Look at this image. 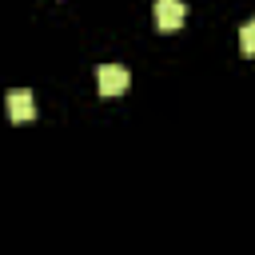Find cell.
<instances>
[{"label": "cell", "instance_id": "obj_1", "mask_svg": "<svg viewBox=\"0 0 255 255\" xmlns=\"http://www.w3.org/2000/svg\"><path fill=\"white\" fill-rule=\"evenodd\" d=\"M96 84H100V96H104V100H116V96L128 92L131 76H128V68H120V64H104V68L96 72Z\"/></svg>", "mask_w": 255, "mask_h": 255}, {"label": "cell", "instance_id": "obj_2", "mask_svg": "<svg viewBox=\"0 0 255 255\" xmlns=\"http://www.w3.org/2000/svg\"><path fill=\"white\" fill-rule=\"evenodd\" d=\"M151 16H155V28H159V32H175V28L183 24L187 8H183L179 0H155V4H151Z\"/></svg>", "mask_w": 255, "mask_h": 255}, {"label": "cell", "instance_id": "obj_3", "mask_svg": "<svg viewBox=\"0 0 255 255\" xmlns=\"http://www.w3.org/2000/svg\"><path fill=\"white\" fill-rule=\"evenodd\" d=\"M8 116H12L16 124L36 120V100H32L28 88H12V92H8Z\"/></svg>", "mask_w": 255, "mask_h": 255}, {"label": "cell", "instance_id": "obj_4", "mask_svg": "<svg viewBox=\"0 0 255 255\" xmlns=\"http://www.w3.org/2000/svg\"><path fill=\"white\" fill-rule=\"evenodd\" d=\"M239 52H243V56H255V20H247V24L239 28Z\"/></svg>", "mask_w": 255, "mask_h": 255}]
</instances>
